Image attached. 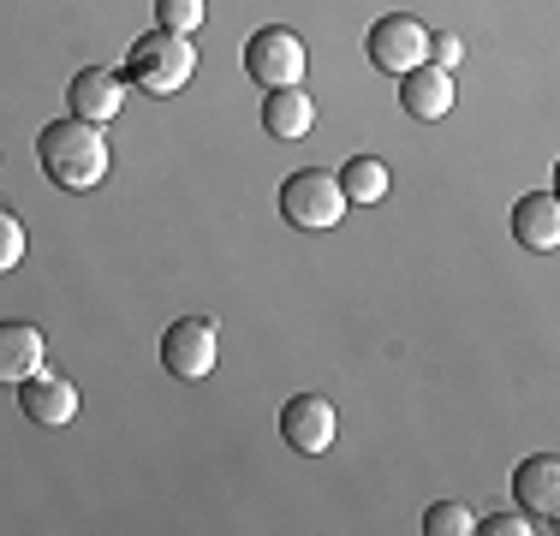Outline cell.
Wrapping results in <instances>:
<instances>
[{"mask_svg": "<svg viewBox=\"0 0 560 536\" xmlns=\"http://www.w3.org/2000/svg\"><path fill=\"white\" fill-rule=\"evenodd\" d=\"M36 155H43V173L60 191H96L108 179V138L90 119H55V126H43Z\"/></svg>", "mask_w": 560, "mask_h": 536, "instance_id": "6da1fadb", "label": "cell"}, {"mask_svg": "<svg viewBox=\"0 0 560 536\" xmlns=\"http://www.w3.org/2000/svg\"><path fill=\"white\" fill-rule=\"evenodd\" d=\"M197 72V48L191 36H173V31H150L138 36L126 54V84L143 90V96H179Z\"/></svg>", "mask_w": 560, "mask_h": 536, "instance_id": "7a4b0ae2", "label": "cell"}, {"mask_svg": "<svg viewBox=\"0 0 560 536\" xmlns=\"http://www.w3.org/2000/svg\"><path fill=\"white\" fill-rule=\"evenodd\" d=\"M280 214H287L292 226H304V233H328V226L346 214L340 179H335V173H323V167L292 173V179L280 185Z\"/></svg>", "mask_w": 560, "mask_h": 536, "instance_id": "3957f363", "label": "cell"}, {"mask_svg": "<svg viewBox=\"0 0 560 536\" xmlns=\"http://www.w3.org/2000/svg\"><path fill=\"white\" fill-rule=\"evenodd\" d=\"M304 66H311V54H304V43L287 24H269V31H257L245 43V72L257 78L262 90H299Z\"/></svg>", "mask_w": 560, "mask_h": 536, "instance_id": "277c9868", "label": "cell"}, {"mask_svg": "<svg viewBox=\"0 0 560 536\" xmlns=\"http://www.w3.org/2000/svg\"><path fill=\"white\" fill-rule=\"evenodd\" d=\"M221 358V334L209 316H179L173 328L162 334V370L173 382H203Z\"/></svg>", "mask_w": 560, "mask_h": 536, "instance_id": "5b68a950", "label": "cell"}, {"mask_svg": "<svg viewBox=\"0 0 560 536\" xmlns=\"http://www.w3.org/2000/svg\"><path fill=\"white\" fill-rule=\"evenodd\" d=\"M370 66L376 72H394V78H406L411 66H423L430 60V31H423L411 12H388V19H376L370 24Z\"/></svg>", "mask_w": 560, "mask_h": 536, "instance_id": "8992f818", "label": "cell"}, {"mask_svg": "<svg viewBox=\"0 0 560 536\" xmlns=\"http://www.w3.org/2000/svg\"><path fill=\"white\" fill-rule=\"evenodd\" d=\"M280 435H287V447H299V453H328L335 447V435H340V411H335V399H323V394H299V399H287L280 406Z\"/></svg>", "mask_w": 560, "mask_h": 536, "instance_id": "52a82bcc", "label": "cell"}, {"mask_svg": "<svg viewBox=\"0 0 560 536\" xmlns=\"http://www.w3.org/2000/svg\"><path fill=\"white\" fill-rule=\"evenodd\" d=\"M19 411L31 418L36 429H66L78 418V387L66 382L60 370H36L31 382H19Z\"/></svg>", "mask_w": 560, "mask_h": 536, "instance_id": "ba28073f", "label": "cell"}, {"mask_svg": "<svg viewBox=\"0 0 560 536\" xmlns=\"http://www.w3.org/2000/svg\"><path fill=\"white\" fill-rule=\"evenodd\" d=\"M66 102H72V119L108 126L119 107H126V72H114V66H84V72L72 78V90H66Z\"/></svg>", "mask_w": 560, "mask_h": 536, "instance_id": "9c48e42d", "label": "cell"}, {"mask_svg": "<svg viewBox=\"0 0 560 536\" xmlns=\"http://www.w3.org/2000/svg\"><path fill=\"white\" fill-rule=\"evenodd\" d=\"M513 494H518V506H525L530 518L555 525V513H560V459H555V453H537V459L518 465V471H513Z\"/></svg>", "mask_w": 560, "mask_h": 536, "instance_id": "30bf717a", "label": "cell"}, {"mask_svg": "<svg viewBox=\"0 0 560 536\" xmlns=\"http://www.w3.org/2000/svg\"><path fill=\"white\" fill-rule=\"evenodd\" d=\"M43 364H48L43 328H31V322H0V387L31 382Z\"/></svg>", "mask_w": 560, "mask_h": 536, "instance_id": "8fae6325", "label": "cell"}, {"mask_svg": "<svg viewBox=\"0 0 560 536\" xmlns=\"http://www.w3.org/2000/svg\"><path fill=\"white\" fill-rule=\"evenodd\" d=\"M399 102H406V114L411 119H447L453 114V72H442V66H411L406 72V84H399Z\"/></svg>", "mask_w": 560, "mask_h": 536, "instance_id": "7c38bea8", "label": "cell"}, {"mask_svg": "<svg viewBox=\"0 0 560 536\" xmlns=\"http://www.w3.org/2000/svg\"><path fill=\"white\" fill-rule=\"evenodd\" d=\"M513 238L525 250H555L560 245V197L555 191H530L513 209Z\"/></svg>", "mask_w": 560, "mask_h": 536, "instance_id": "4fadbf2b", "label": "cell"}, {"mask_svg": "<svg viewBox=\"0 0 560 536\" xmlns=\"http://www.w3.org/2000/svg\"><path fill=\"white\" fill-rule=\"evenodd\" d=\"M311 126H316V102L304 96V84L299 90H269L262 96V131L280 143H299V138H311Z\"/></svg>", "mask_w": 560, "mask_h": 536, "instance_id": "5bb4252c", "label": "cell"}, {"mask_svg": "<svg viewBox=\"0 0 560 536\" xmlns=\"http://www.w3.org/2000/svg\"><path fill=\"white\" fill-rule=\"evenodd\" d=\"M388 167H382L376 155H352L340 167V191H346V203H382L388 197Z\"/></svg>", "mask_w": 560, "mask_h": 536, "instance_id": "9a60e30c", "label": "cell"}, {"mask_svg": "<svg viewBox=\"0 0 560 536\" xmlns=\"http://www.w3.org/2000/svg\"><path fill=\"white\" fill-rule=\"evenodd\" d=\"M477 518L465 513L459 501H435L430 513H423V536H471Z\"/></svg>", "mask_w": 560, "mask_h": 536, "instance_id": "2e32d148", "label": "cell"}, {"mask_svg": "<svg viewBox=\"0 0 560 536\" xmlns=\"http://www.w3.org/2000/svg\"><path fill=\"white\" fill-rule=\"evenodd\" d=\"M203 24V0H155V31L191 36Z\"/></svg>", "mask_w": 560, "mask_h": 536, "instance_id": "e0dca14e", "label": "cell"}, {"mask_svg": "<svg viewBox=\"0 0 560 536\" xmlns=\"http://www.w3.org/2000/svg\"><path fill=\"white\" fill-rule=\"evenodd\" d=\"M19 263H24V221L0 203V275H12Z\"/></svg>", "mask_w": 560, "mask_h": 536, "instance_id": "ac0fdd59", "label": "cell"}, {"mask_svg": "<svg viewBox=\"0 0 560 536\" xmlns=\"http://www.w3.org/2000/svg\"><path fill=\"white\" fill-rule=\"evenodd\" d=\"M459 54H465V43H459L453 31L430 36V66H442V72H453V66H459Z\"/></svg>", "mask_w": 560, "mask_h": 536, "instance_id": "d6986e66", "label": "cell"}, {"mask_svg": "<svg viewBox=\"0 0 560 536\" xmlns=\"http://www.w3.org/2000/svg\"><path fill=\"white\" fill-rule=\"evenodd\" d=\"M483 536H525V531H542V525H525V513H495V518H477Z\"/></svg>", "mask_w": 560, "mask_h": 536, "instance_id": "ffe728a7", "label": "cell"}]
</instances>
